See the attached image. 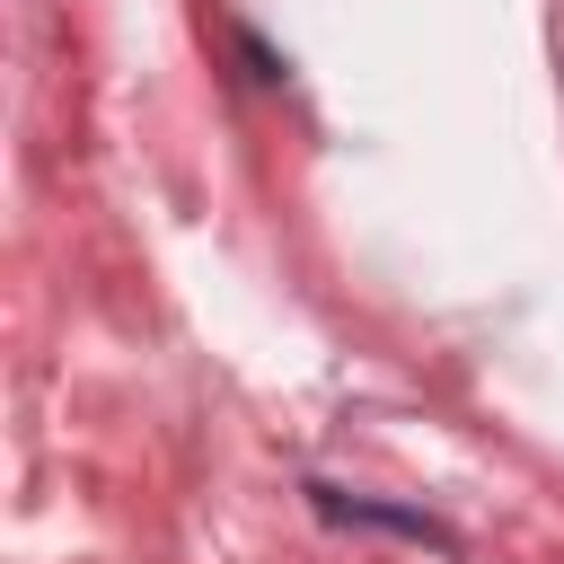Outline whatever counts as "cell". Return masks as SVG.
Returning a JSON list of instances; mask_svg holds the SVG:
<instances>
[{
	"mask_svg": "<svg viewBox=\"0 0 564 564\" xmlns=\"http://www.w3.org/2000/svg\"><path fill=\"white\" fill-rule=\"evenodd\" d=\"M238 62H247V70H256V79H282V53H273V44H264V35H238Z\"/></svg>",
	"mask_w": 564,
	"mask_h": 564,
	"instance_id": "7a4b0ae2",
	"label": "cell"
},
{
	"mask_svg": "<svg viewBox=\"0 0 564 564\" xmlns=\"http://www.w3.org/2000/svg\"><path fill=\"white\" fill-rule=\"evenodd\" d=\"M308 502H317L326 520H344V529H388V538H414V546H432V555H458V529H441V520L414 511V502H370V494H335V485H308Z\"/></svg>",
	"mask_w": 564,
	"mask_h": 564,
	"instance_id": "6da1fadb",
	"label": "cell"
}]
</instances>
